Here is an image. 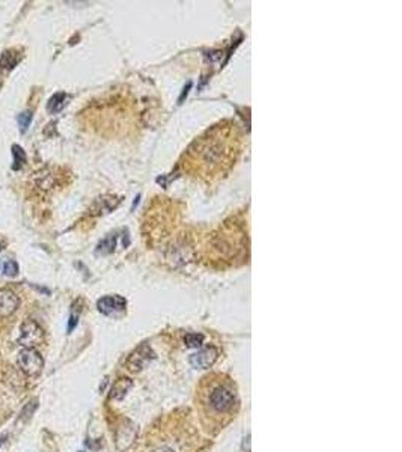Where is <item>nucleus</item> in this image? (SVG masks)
Wrapping results in <instances>:
<instances>
[{"mask_svg":"<svg viewBox=\"0 0 402 452\" xmlns=\"http://www.w3.org/2000/svg\"><path fill=\"white\" fill-rule=\"evenodd\" d=\"M17 367L29 377H38L42 373L44 359L35 348H23L17 356Z\"/></svg>","mask_w":402,"mask_h":452,"instance_id":"1","label":"nucleus"},{"mask_svg":"<svg viewBox=\"0 0 402 452\" xmlns=\"http://www.w3.org/2000/svg\"><path fill=\"white\" fill-rule=\"evenodd\" d=\"M44 338H46V333L42 327L36 321L27 319L20 327V335L17 342L23 348H36L44 342Z\"/></svg>","mask_w":402,"mask_h":452,"instance_id":"2","label":"nucleus"},{"mask_svg":"<svg viewBox=\"0 0 402 452\" xmlns=\"http://www.w3.org/2000/svg\"><path fill=\"white\" fill-rule=\"evenodd\" d=\"M18 306H20V298L17 294L8 288L0 290V318L11 317L18 309Z\"/></svg>","mask_w":402,"mask_h":452,"instance_id":"3","label":"nucleus"},{"mask_svg":"<svg viewBox=\"0 0 402 452\" xmlns=\"http://www.w3.org/2000/svg\"><path fill=\"white\" fill-rule=\"evenodd\" d=\"M125 306H127V300L121 295H106L97 302L98 311L104 315H111L115 312L124 311Z\"/></svg>","mask_w":402,"mask_h":452,"instance_id":"4","label":"nucleus"},{"mask_svg":"<svg viewBox=\"0 0 402 452\" xmlns=\"http://www.w3.org/2000/svg\"><path fill=\"white\" fill-rule=\"evenodd\" d=\"M217 359V350L210 347V348H202L197 353L190 356V365L196 370H207L210 368Z\"/></svg>","mask_w":402,"mask_h":452,"instance_id":"5","label":"nucleus"},{"mask_svg":"<svg viewBox=\"0 0 402 452\" xmlns=\"http://www.w3.org/2000/svg\"><path fill=\"white\" fill-rule=\"evenodd\" d=\"M211 404L215 410L225 412L234 405V394L228 389H215L211 395Z\"/></svg>","mask_w":402,"mask_h":452,"instance_id":"6","label":"nucleus"},{"mask_svg":"<svg viewBox=\"0 0 402 452\" xmlns=\"http://www.w3.org/2000/svg\"><path fill=\"white\" fill-rule=\"evenodd\" d=\"M151 359H154V353L151 351V348L148 347H142L139 348L133 356L128 360V367L131 371H140Z\"/></svg>","mask_w":402,"mask_h":452,"instance_id":"7","label":"nucleus"},{"mask_svg":"<svg viewBox=\"0 0 402 452\" xmlns=\"http://www.w3.org/2000/svg\"><path fill=\"white\" fill-rule=\"evenodd\" d=\"M68 100H70V97L65 94V92H57V94H54L53 97L49 100V103H47V110L50 112V113H59L60 110H63V107L68 104Z\"/></svg>","mask_w":402,"mask_h":452,"instance_id":"8","label":"nucleus"},{"mask_svg":"<svg viewBox=\"0 0 402 452\" xmlns=\"http://www.w3.org/2000/svg\"><path fill=\"white\" fill-rule=\"evenodd\" d=\"M20 54H17L15 50H6L5 53L0 56V70L9 71L15 68V65L20 62Z\"/></svg>","mask_w":402,"mask_h":452,"instance_id":"9","label":"nucleus"},{"mask_svg":"<svg viewBox=\"0 0 402 452\" xmlns=\"http://www.w3.org/2000/svg\"><path fill=\"white\" fill-rule=\"evenodd\" d=\"M12 153V170H20L26 164V153L20 145H12L11 146Z\"/></svg>","mask_w":402,"mask_h":452,"instance_id":"10","label":"nucleus"},{"mask_svg":"<svg viewBox=\"0 0 402 452\" xmlns=\"http://www.w3.org/2000/svg\"><path fill=\"white\" fill-rule=\"evenodd\" d=\"M130 388H131V381H130V380H119V381L113 386L111 398L122 399L125 395H127V392H128Z\"/></svg>","mask_w":402,"mask_h":452,"instance_id":"11","label":"nucleus"},{"mask_svg":"<svg viewBox=\"0 0 402 452\" xmlns=\"http://www.w3.org/2000/svg\"><path fill=\"white\" fill-rule=\"evenodd\" d=\"M0 274L8 277H15L18 274V264L12 260L0 261Z\"/></svg>","mask_w":402,"mask_h":452,"instance_id":"12","label":"nucleus"},{"mask_svg":"<svg viewBox=\"0 0 402 452\" xmlns=\"http://www.w3.org/2000/svg\"><path fill=\"white\" fill-rule=\"evenodd\" d=\"M32 119H33V115H32L30 110H26V112H23V113L18 115L17 122H18V127H20V133L21 134L26 133L27 130H29V127H30Z\"/></svg>","mask_w":402,"mask_h":452,"instance_id":"13","label":"nucleus"},{"mask_svg":"<svg viewBox=\"0 0 402 452\" xmlns=\"http://www.w3.org/2000/svg\"><path fill=\"white\" fill-rule=\"evenodd\" d=\"M38 408V401L36 399H32L30 402H27L26 405H25V408H23V412H21V415H20V419H30L32 418V415H33V412Z\"/></svg>","mask_w":402,"mask_h":452,"instance_id":"14","label":"nucleus"},{"mask_svg":"<svg viewBox=\"0 0 402 452\" xmlns=\"http://www.w3.org/2000/svg\"><path fill=\"white\" fill-rule=\"evenodd\" d=\"M113 247H115V240L107 239L104 240V241H101V243L98 244L97 252H98V253H108V252L113 250Z\"/></svg>","mask_w":402,"mask_h":452,"instance_id":"15","label":"nucleus"},{"mask_svg":"<svg viewBox=\"0 0 402 452\" xmlns=\"http://www.w3.org/2000/svg\"><path fill=\"white\" fill-rule=\"evenodd\" d=\"M202 341H204V336L197 335V333H191V335L186 336V342L188 347H199L202 344Z\"/></svg>","mask_w":402,"mask_h":452,"instance_id":"16","label":"nucleus"},{"mask_svg":"<svg viewBox=\"0 0 402 452\" xmlns=\"http://www.w3.org/2000/svg\"><path fill=\"white\" fill-rule=\"evenodd\" d=\"M77 321H79V317L77 315H71V318H70V324H68V330L71 332L76 326H77Z\"/></svg>","mask_w":402,"mask_h":452,"instance_id":"17","label":"nucleus"},{"mask_svg":"<svg viewBox=\"0 0 402 452\" xmlns=\"http://www.w3.org/2000/svg\"><path fill=\"white\" fill-rule=\"evenodd\" d=\"M155 452H173L172 449H169V448H160V449H157Z\"/></svg>","mask_w":402,"mask_h":452,"instance_id":"18","label":"nucleus"},{"mask_svg":"<svg viewBox=\"0 0 402 452\" xmlns=\"http://www.w3.org/2000/svg\"><path fill=\"white\" fill-rule=\"evenodd\" d=\"M5 439H6V436H2V437H0V446L5 443Z\"/></svg>","mask_w":402,"mask_h":452,"instance_id":"19","label":"nucleus"},{"mask_svg":"<svg viewBox=\"0 0 402 452\" xmlns=\"http://www.w3.org/2000/svg\"><path fill=\"white\" fill-rule=\"evenodd\" d=\"M2 249H3V247H2V244H0V252H2Z\"/></svg>","mask_w":402,"mask_h":452,"instance_id":"20","label":"nucleus"}]
</instances>
